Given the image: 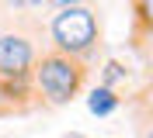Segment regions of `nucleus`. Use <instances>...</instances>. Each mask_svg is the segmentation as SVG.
Instances as JSON below:
<instances>
[{
    "label": "nucleus",
    "mask_w": 153,
    "mask_h": 138,
    "mask_svg": "<svg viewBox=\"0 0 153 138\" xmlns=\"http://www.w3.org/2000/svg\"><path fill=\"white\" fill-rule=\"evenodd\" d=\"M52 35H56L59 48L84 52L94 42V14L87 7H63V14H56V21H52Z\"/></svg>",
    "instance_id": "1"
},
{
    "label": "nucleus",
    "mask_w": 153,
    "mask_h": 138,
    "mask_svg": "<svg viewBox=\"0 0 153 138\" xmlns=\"http://www.w3.org/2000/svg\"><path fill=\"white\" fill-rule=\"evenodd\" d=\"M38 83H42V90L52 100H66L76 90V83H80V69L63 55H52V59H45L38 66Z\"/></svg>",
    "instance_id": "2"
},
{
    "label": "nucleus",
    "mask_w": 153,
    "mask_h": 138,
    "mask_svg": "<svg viewBox=\"0 0 153 138\" xmlns=\"http://www.w3.org/2000/svg\"><path fill=\"white\" fill-rule=\"evenodd\" d=\"M31 66V45L21 35H0V73L21 76Z\"/></svg>",
    "instance_id": "3"
},
{
    "label": "nucleus",
    "mask_w": 153,
    "mask_h": 138,
    "mask_svg": "<svg viewBox=\"0 0 153 138\" xmlns=\"http://www.w3.org/2000/svg\"><path fill=\"white\" fill-rule=\"evenodd\" d=\"M87 107L94 110V114H111V110H115L111 90H94V93H91V100H87Z\"/></svg>",
    "instance_id": "4"
},
{
    "label": "nucleus",
    "mask_w": 153,
    "mask_h": 138,
    "mask_svg": "<svg viewBox=\"0 0 153 138\" xmlns=\"http://www.w3.org/2000/svg\"><path fill=\"white\" fill-rule=\"evenodd\" d=\"M105 76H108V80H118V76H122V66H118V62H108Z\"/></svg>",
    "instance_id": "5"
},
{
    "label": "nucleus",
    "mask_w": 153,
    "mask_h": 138,
    "mask_svg": "<svg viewBox=\"0 0 153 138\" xmlns=\"http://www.w3.org/2000/svg\"><path fill=\"white\" fill-rule=\"evenodd\" d=\"M14 7H35V4H42V0H10Z\"/></svg>",
    "instance_id": "6"
},
{
    "label": "nucleus",
    "mask_w": 153,
    "mask_h": 138,
    "mask_svg": "<svg viewBox=\"0 0 153 138\" xmlns=\"http://www.w3.org/2000/svg\"><path fill=\"white\" fill-rule=\"evenodd\" d=\"M59 7H76V4H80V0H56Z\"/></svg>",
    "instance_id": "7"
},
{
    "label": "nucleus",
    "mask_w": 153,
    "mask_h": 138,
    "mask_svg": "<svg viewBox=\"0 0 153 138\" xmlns=\"http://www.w3.org/2000/svg\"><path fill=\"white\" fill-rule=\"evenodd\" d=\"M66 138H84V135H66Z\"/></svg>",
    "instance_id": "8"
}]
</instances>
